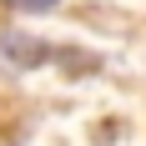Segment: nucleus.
I'll list each match as a JSON object with an SVG mask.
<instances>
[{
	"instance_id": "f257e3e1",
	"label": "nucleus",
	"mask_w": 146,
	"mask_h": 146,
	"mask_svg": "<svg viewBox=\"0 0 146 146\" xmlns=\"http://www.w3.org/2000/svg\"><path fill=\"white\" fill-rule=\"evenodd\" d=\"M0 60L15 66V71H35V66L50 60V45L40 35H25V30H5L0 35Z\"/></svg>"
},
{
	"instance_id": "f03ea898",
	"label": "nucleus",
	"mask_w": 146,
	"mask_h": 146,
	"mask_svg": "<svg viewBox=\"0 0 146 146\" xmlns=\"http://www.w3.org/2000/svg\"><path fill=\"white\" fill-rule=\"evenodd\" d=\"M10 10H20V15H45V10H56L60 0H5Z\"/></svg>"
}]
</instances>
